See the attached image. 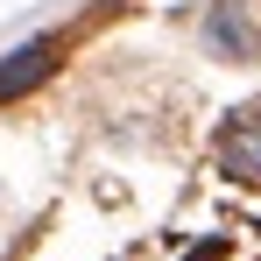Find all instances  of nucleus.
<instances>
[{
	"mask_svg": "<svg viewBox=\"0 0 261 261\" xmlns=\"http://www.w3.org/2000/svg\"><path fill=\"white\" fill-rule=\"evenodd\" d=\"M219 170L240 176V184H261V106L233 113L226 134H219Z\"/></svg>",
	"mask_w": 261,
	"mask_h": 261,
	"instance_id": "obj_1",
	"label": "nucleus"
},
{
	"mask_svg": "<svg viewBox=\"0 0 261 261\" xmlns=\"http://www.w3.org/2000/svg\"><path fill=\"white\" fill-rule=\"evenodd\" d=\"M49 64H57V43H49V36L21 43L7 64H0V99H21V92H36V85L49 78Z\"/></svg>",
	"mask_w": 261,
	"mask_h": 261,
	"instance_id": "obj_2",
	"label": "nucleus"
}]
</instances>
